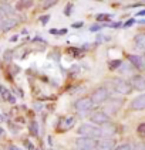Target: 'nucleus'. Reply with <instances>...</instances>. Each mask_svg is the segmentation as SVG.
I'll return each mask as SVG.
<instances>
[{"instance_id": "nucleus-9", "label": "nucleus", "mask_w": 145, "mask_h": 150, "mask_svg": "<svg viewBox=\"0 0 145 150\" xmlns=\"http://www.w3.org/2000/svg\"><path fill=\"white\" fill-rule=\"evenodd\" d=\"M76 123V119L73 116H61L59 120V127L60 130H68L70 127H73Z\"/></svg>"}, {"instance_id": "nucleus-1", "label": "nucleus", "mask_w": 145, "mask_h": 150, "mask_svg": "<svg viewBox=\"0 0 145 150\" xmlns=\"http://www.w3.org/2000/svg\"><path fill=\"white\" fill-rule=\"evenodd\" d=\"M78 134L81 137H90V139H97V137H102V130L101 127H98L94 123H83L78 127Z\"/></svg>"}, {"instance_id": "nucleus-14", "label": "nucleus", "mask_w": 145, "mask_h": 150, "mask_svg": "<svg viewBox=\"0 0 145 150\" xmlns=\"http://www.w3.org/2000/svg\"><path fill=\"white\" fill-rule=\"evenodd\" d=\"M0 13H1V14L11 16V14H14V8L10 6V3H7V1H3V3H0Z\"/></svg>"}, {"instance_id": "nucleus-5", "label": "nucleus", "mask_w": 145, "mask_h": 150, "mask_svg": "<svg viewBox=\"0 0 145 150\" xmlns=\"http://www.w3.org/2000/svg\"><path fill=\"white\" fill-rule=\"evenodd\" d=\"M90 119L93 122L94 125H100V126H104L107 123H110V116L104 112V110H95L90 115Z\"/></svg>"}, {"instance_id": "nucleus-24", "label": "nucleus", "mask_w": 145, "mask_h": 150, "mask_svg": "<svg viewBox=\"0 0 145 150\" xmlns=\"http://www.w3.org/2000/svg\"><path fill=\"white\" fill-rule=\"evenodd\" d=\"M134 23H135V20H128L127 23L124 24V27H127V28H128V27H131V25L134 24Z\"/></svg>"}, {"instance_id": "nucleus-27", "label": "nucleus", "mask_w": 145, "mask_h": 150, "mask_svg": "<svg viewBox=\"0 0 145 150\" xmlns=\"http://www.w3.org/2000/svg\"><path fill=\"white\" fill-rule=\"evenodd\" d=\"M104 25H100V24H97V25H94V27H91V30L93 31H95V30H100V28H102Z\"/></svg>"}, {"instance_id": "nucleus-3", "label": "nucleus", "mask_w": 145, "mask_h": 150, "mask_svg": "<svg viewBox=\"0 0 145 150\" xmlns=\"http://www.w3.org/2000/svg\"><path fill=\"white\" fill-rule=\"evenodd\" d=\"M76 146L78 147V150H97L98 140L90 137H80L76 140Z\"/></svg>"}, {"instance_id": "nucleus-25", "label": "nucleus", "mask_w": 145, "mask_h": 150, "mask_svg": "<svg viewBox=\"0 0 145 150\" xmlns=\"http://www.w3.org/2000/svg\"><path fill=\"white\" fill-rule=\"evenodd\" d=\"M73 27H74V28H80V27H83V21H78V23H74V24H73Z\"/></svg>"}, {"instance_id": "nucleus-18", "label": "nucleus", "mask_w": 145, "mask_h": 150, "mask_svg": "<svg viewBox=\"0 0 145 150\" xmlns=\"http://www.w3.org/2000/svg\"><path fill=\"white\" fill-rule=\"evenodd\" d=\"M114 150H132V147H131V144H128V143H122V144L117 146Z\"/></svg>"}, {"instance_id": "nucleus-17", "label": "nucleus", "mask_w": 145, "mask_h": 150, "mask_svg": "<svg viewBox=\"0 0 145 150\" xmlns=\"http://www.w3.org/2000/svg\"><path fill=\"white\" fill-rule=\"evenodd\" d=\"M33 6V1L31 0H27V1H19V4H17V7L19 8H26V7H31Z\"/></svg>"}, {"instance_id": "nucleus-12", "label": "nucleus", "mask_w": 145, "mask_h": 150, "mask_svg": "<svg viewBox=\"0 0 145 150\" xmlns=\"http://www.w3.org/2000/svg\"><path fill=\"white\" fill-rule=\"evenodd\" d=\"M131 109L134 110H144L145 109V93H141L131 102Z\"/></svg>"}, {"instance_id": "nucleus-32", "label": "nucleus", "mask_w": 145, "mask_h": 150, "mask_svg": "<svg viewBox=\"0 0 145 150\" xmlns=\"http://www.w3.org/2000/svg\"><path fill=\"white\" fill-rule=\"evenodd\" d=\"M3 120H4V116H3V115H1V113H0V123H1V122H3Z\"/></svg>"}, {"instance_id": "nucleus-8", "label": "nucleus", "mask_w": 145, "mask_h": 150, "mask_svg": "<svg viewBox=\"0 0 145 150\" xmlns=\"http://www.w3.org/2000/svg\"><path fill=\"white\" fill-rule=\"evenodd\" d=\"M114 149H115V139L104 137L101 140H98L97 150H114Z\"/></svg>"}, {"instance_id": "nucleus-19", "label": "nucleus", "mask_w": 145, "mask_h": 150, "mask_svg": "<svg viewBox=\"0 0 145 150\" xmlns=\"http://www.w3.org/2000/svg\"><path fill=\"white\" fill-rule=\"evenodd\" d=\"M30 132H31L34 136L39 133V129H37V123H36V122H31V123H30Z\"/></svg>"}, {"instance_id": "nucleus-31", "label": "nucleus", "mask_w": 145, "mask_h": 150, "mask_svg": "<svg viewBox=\"0 0 145 150\" xmlns=\"http://www.w3.org/2000/svg\"><path fill=\"white\" fill-rule=\"evenodd\" d=\"M10 150H20L17 146H10Z\"/></svg>"}, {"instance_id": "nucleus-13", "label": "nucleus", "mask_w": 145, "mask_h": 150, "mask_svg": "<svg viewBox=\"0 0 145 150\" xmlns=\"http://www.w3.org/2000/svg\"><path fill=\"white\" fill-rule=\"evenodd\" d=\"M134 42H135L136 48L141 51H145V33H138L134 38Z\"/></svg>"}, {"instance_id": "nucleus-2", "label": "nucleus", "mask_w": 145, "mask_h": 150, "mask_svg": "<svg viewBox=\"0 0 145 150\" xmlns=\"http://www.w3.org/2000/svg\"><path fill=\"white\" fill-rule=\"evenodd\" d=\"M111 85L114 88V91L118 92V93H122V95H129L132 92V85L131 82L125 81L124 78H115L111 81Z\"/></svg>"}, {"instance_id": "nucleus-29", "label": "nucleus", "mask_w": 145, "mask_h": 150, "mask_svg": "<svg viewBox=\"0 0 145 150\" xmlns=\"http://www.w3.org/2000/svg\"><path fill=\"white\" fill-rule=\"evenodd\" d=\"M47 20H49V16L41 17V18H40V21H41V23H47Z\"/></svg>"}, {"instance_id": "nucleus-7", "label": "nucleus", "mask_w": 145, "mask_h": 150, "mask_svg": "<svg viewBox=\"0 0 145 150\" xmlns=\"http://www.w3.org/2000/svg\"><path fill=\"white\" fill-rule=\"evenodd\" d=\"M94 106V102L90 96H84V98H80L74 103V108L78 110V112H87Z\"/></svg>"}, {"instance_id": "nucleus-23", "label": "nucleus", "mask_w": 145, "mask_h": 150, "mask_svg": "<svg viewBox=\"0 0 145 150\" xmlns=\"http://www.w3.org/2000/svg\"><path fill=\"white\" fill-rule=\"evenodd\" d=\"M71 10H73V4L70 3L67 7H66V10H64V13H66V16H71Z\"/></svg>"}, {"instance_id": "nucleus-22", "label": "nucleus", "mask_w": 145, "mask_h": 150, "mask_svg": "<svg viewBox=\"0 0 145 150\" xmlns=\"http://www.w3.org/2000/svg\"><path fill=\"white\" fill-rule=\"evenodd\" d=\"M111 16L110 14H98L97 16V20H110Z\"/></svg>"}, {"instance_id": "nucleus-28", "label": "nucleus", "mask_w": 145, "mask_h": 150, "mask_svg": "<svg viewBox=\"0 0 145 150\" xmlns=\"http://www.w3.org/2000/svg\"><path fill=\"white\" fill-rule=\"evenodd\" d=\"M119 64H121V61H117V62H114V64H111L110 67H111V68H112V69H114V68L117 67V65H119Z\"/></svg>"}, {"instance_id": "nucleus-30", "label": "nucleus", "mask_w": 145, "mask_h": 150, "mask_svg": "<svg viewBox=\"0 0 145 150\" xmlns=\"http://www.w3.org/2000/svg\"><path fill=\"white\" fill-rule=\"evenodd\" d=\"M135 16H139V17H141V16H145V10H141V11H138Z\"/></svg>"}, {"instance_id": "nucleus-10", "label": "nucleus", "mask_w": 145, "mask_h": 150, "mask_svg": "<svg viewBox=\"0 0 145 150\" xmlns=\"http://www.w3.org/2000/svg\"><path fill=\"white\" fill-rule=\"evenodd\" d=\"M131 85H132V89L145 91V78L142 75H134L131 78Z\"/></svg>"}, {"instance_id": "nucleus-20", "label": "nucleus", "mask_w": 145, "mask_h": 150, "mask_svg": "<svg viewBox=\"0 0 145 150\" xmlns=\"http://www.w3.org/2000/svg\"><path fill=\"white\" fill-rule=\"evenodd\" d=\"M54 4H57L56 0H49V1H44V3H43V7L49 8V7H51V6H54Z\"/></svg>"}, {"instance_id": "nucleus-34", "label": "nucleus", "mask_w": 145, "mask_h": 150, "mask_svg": "<svg viewBox=\"0 0 145 150\" xmlns=\"http://www.w3.org/2000/svg\"><path fill=\"white\" fill-rule=\"evenodd\" d=\"M0 28H1V23H0Z\"/></svg>"}, {"instance_id": "nucleus-26", "label": "nucleus", "mask_w": 145, "mask_h": 150, "mask_svg": "<svg viewBox=\"0 0 145 150\" xmlns=\"http://www.w3.org/2000/svg\"><path fill=\"white\" fill-rule=\"evenodd\" d=\"M24 144H26V146H27V147H29V149H30V150H34L33 144H31V143H30V142H27V140H26V142H24Z\"/></svg>"}, {"instance_id": "nucleus-33", "label": "nucleus", "mask_w": 145, "mask_h": 150, "mask_svg": "<svg viewBox=\"0 0 145 150\" xmlns=\"http://www.w3.org/2000/svg\"><path fill=\"white\" fill-rule=\"evenodd\" d=\"M0 134H3V129L1 127H0Z\"/></svg>"}, {"instance_id": "nucleus-4", "label": "nucleus", "mask_w": 145, "mask_h": 150, "mask_svg": "<svg viewBox=\"0 0 145 150\" xmlns=\"http://www.w3.org/2000/svg\"><path fill=\"white\" fill-rule=\"evenodd\" d=\"M108 98H110V92L107 91V88H104V86L97 88L93 92V95H91V99H93L94 105H101L105 100H108Z\"/></svg>"}, {"instance_id": "nucleus-21", "label": "nucleus", "mask_w": 145, "mask_h": 150, "mask_svg": "<svg viewBox=\"0 0 145 150\" xmlns=\"http://www.w3.org/2000/svg\"><path fill=\"white\" fill-rule=\"evenodd\" d=\"M132 150H145V142L135 143V146L132 147Z\"/></svg>"}, {"instance_id": "nucleus-16", "label": "nucleus", "mask_w": 145, "mask_h": 150, "mask_svg": "<svg viewBox=\"0 0 145 150\" xmlns=\"http://www.w3.org/2000/svg\"><path fill=\"white\" fill-rule=\"evenodd\" d=\"M136 133H138V136H139V137L145 139V123H141V125L136 127Z\"/></svg>"}, {"instance_id": "nucleus-11", "label": "nucleus", "mask_w": 145, "mask_h": 150, "mask_svg": "<svg viewBox=\"0 0 145 150\" xmlns=\"http://www.w3.org/2000/svg\"><path fill=\"white\" fill-rule=\"evenodd\" d=\"M129 62L134 65L135 68L141 69V71H145V57H138V55H129L128 57Z\"/></svg>"}, {"instance_id": "nucleus-15", "label": "nucleus", "mask_w": 145, "mask_h": 150, "mask_svg": "<svg viewBox=\"0 0 145 150\" xmlns=\"http://www.w3.org/2000/svg\"><path fill=\"white\" fill-rule=\"evenodd\" d=\"M16 24H17L16 18H6V20L1 23V30H3V31H9V30H11Z\"/></svg>"}, {"instance_id": "nucleus-6", "label": "nucleus", "mask_w": 145, "mask_h": 150, "mask_svg": "<svg viewBox=\"0 0 145 150\" xmlns=\"http://www.w3.org/2000/svg\"><path fill=\"white\" fill-rule=\"evenodd\" d=\"M122 103H124V100L119 99V98H112L107 102V105H105V113L110 116V115H115L117 112H118L121 106H122Z\"/></svg>"}]
</instances>
